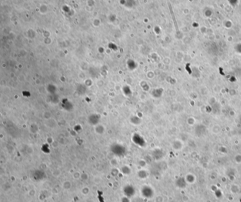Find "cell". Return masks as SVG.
I'll return each instance as SVG.
<instances>
[{
    "label": "cell",
    "instance_id": "obj_1",
    "mask_svg": "<svg viewBox=\"0 0 241 202\" xmlns=\"http://www.w3.org/2000/svg\"><path fill=\"white\" fill-rule=\"evenodd\" d=\"M133 142L139 145L142 146L145 144V141L142 137L138 134H135L132 138Z\"/></svg>",
    "mask_w": 241,
    "mask_h": 202
}]
</instances>
